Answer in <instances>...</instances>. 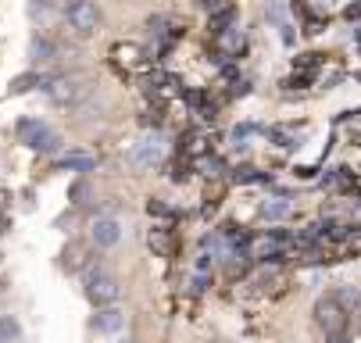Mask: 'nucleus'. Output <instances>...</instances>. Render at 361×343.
I'll return each mask as SVG.
<instances>
[{
    "label": "nucleus",
    "instance_id": "1",
    "mask_svg": "<svg viewBox=\"0 0 361 343\" xmlns=\"http://www.w3.org/2000/svg\"><path fill=\"white\" fill-rule=\"evenodd\" d=\"M315 322H318V329H322L326 336H340L347 326V308L340 304V300L329 293V297H318L315 300Z\"/></svg>",
    "mask_w": 361,
    "mask_h": 343
},
{
    "label": "nucleus",
    "instance_id": "2",
    "mask_svg": "<svg viewBox=\"0 0 361 343\" xmlns=\"http://www.w3.org/2000/svg\"><path fill=\"white\" fill-rule=\"evenodd\" d=\"M65 15H68L72 29H75L79 36H90V33H97V29H100V11H97L93 0H72Z\"/></svg>",
    "mask_w": 361,
    "mask_h": 343
},
{
    "label": "nucleus",
    "instance_id": "3",
    "mask_svg": "<svg viewBox=\"0 0 361 343\" xmlns=\"http://www.w3.org/2000/svg\"><path fill=\"white\" fill-rule=\"evenodd\" d=\"M118 293H122V286H118V279H115L111 272H97V275H90V283H86V297L93 300L97 308L115 304Z\"/></svg>",
    "mask_w": 361,
    "mask_h": 343
},
{
    "label": "nucleus",
    "instance_id": "4",
    "mask_svg": "<svg viewBox=\"0 0 361 343\" xmlns=\"http://www.w3.org/2000/svg\"><path fill=\"white\" fill-rule=\"evenodd\" d=\"M47 97L54 104H75L79 97H86L90 93V86L82 82V79H68V75H61V79H47Z\"/></svg>",
    "mask_w": 361,
    "mask_h": 343
},
{
    "label": "nucleus",
    "instance_id": "5",
    "mask_svg": "<svg viewBox=\"0 0 361 343\" xmlns=\"http://www.w3.org/2000/svg\"><path fill=\"white\" fill-rule=\"evenodd\" d=\"M165 158V140L154 133V136H143L140 143H133V150H129V161L136 165V168H154L158 161Z\"/></svg>",
    "mask_w": 361,
    "mask_h": 343
},
{
    "label": "nucleus",
    "instance_id": "6",
    "mask_svg": "<svg viewBox=\"0 0 361 343\" xmlns=\"http://www.w3.org/2000/svg\"><path fill=\"white\" fill-rule=\"evenodd\" d=\"M90 326H93V333H100V336H115V333L125 329V311L115 308V304H108V308H100V311L93 315Z\"/></svg>",
    "mask_w": 361,
    "mask_h": 343
},
{
    "label": "nucleus",
    "instance_id": "7",
    "mask_svg": "<svg viewBox=\"0 0 361 343\" xmlns=\"http://www.w3.org/2000/svg\"><path fill=\"white\" fill-rule=\"evenodd\" d=\"M90 240H93V247H115L122 240V225L115 219H97L90 225Z\"/></svg>",
    "mask_w": 361,
    "mask_h": 343
},
{
    "label": "nucleus",
    "instance_id": "8",
    "mask_svg": "<svg viewBox=\"0 0 361 343\" xmlns=\"http://www.w3.org/2000/svg\"><path fill=\"white\" fill-rule=\"evenodd\" d=\"M243 39H247V36H243L240 26H225V29H219V50L232 57V54L243 50Z\"/></svg>",
    "mask_w": 361,
    "mask_h": 343
},
{
    "label": "nucleus",
    "instance_id": "9",
    "mask_svg": "<svg viewBox=\"0 0 361 343\" xmlns=\"http://www.w3.org/2000/svg\"><path fill=\"white\" fill-rule=\"evenodd\" d=\"M57 168H61V172H93V168H97V158L72 150V154H65V158L57 161Z\"/></svg>",
    "mask_w": 361,
    "mask_h": 343
},
{
    "label": "nucleus",
    "instance_id": "10",
    "mask_svg": "<svg viewBox=\"0 0 361 343\" xmlns=\"http://www.w3.org/2000/svg\"><path fill=\"white\" fill-rule=\"evenodd\" d=\"M290 211H293V204H290L286 197H275V201H265V204H261V214H265L268 222H283Z\"/></svg>",
    "mask_w": 361,
    "mask_h": 343
},
{
    "label": "nucleus",
    "instance_id": "11",
    "mask_svg": "<svg viewBox=\"0 0 361 343\" xmlns=\"http://www.w3.org/2000/svg\"><path fill=\"white\" fill-rule=\"evenodd\" d=\"M44 129H47V125L39 122V118H22V122H18V140H22L26 147H33V143H36V136L44 133Z\"/></svg>",
    "mask_w": 361,
    "mask_h": 343
},
{
    "label": "nucleus",
    "instance_id": "12",
    "mask_svg": "<svg viewBox=\"0 0 361 343\" xmlns=\"http://www.w3.org/2000/svg\"><path fill=\"white\" fill-rule=\"evenodd\" d=\"M57 147H61V136H57V133H54V129L47 125V129H44V133H39V136H36V143H33L29 150H36V154H54V150H57Z\"/></svg>",
    "mask_w": 361,
    "mask_h": 343
},
{
    "label": "nucleus",
    "instance_id": "13",
    "mask_svg": "<svg viewBox=\"0 0 361 343\" xmlns=\"http://www.w3.org/2000/svg\"><path fill=\"white\" fill-rule=\"evenodd\" d=\"M33 86H47V79L39 75V72H26V75L11 79V93H29Z\"/></svg>",
    "mask_w": 361,
    "mask_h": 343
},
{
    "label": "nucleus",
    "instance_id": "14",
    "mask_svg": "<svg viewBox=\"0 0 361 343\" xmlns=\"http://www.w3.org/2000/svg\"><path fill=\"white\" fill-rule=\"evenodd\" d=\"M22 336V326H18L15 315H0V343H11Z\"/></svg>",
    "mask_w": 361,
    "mask_h": 343
},
{
    "label": "nucleus",
    "instance_id": "15",
    "mask_svg": "<svg viewBox=\"0 0 361 343\" xmlns=\"http://www.w3.org/2000/svg\"><path fill=\"white\" fill-rule=\"evenodd\" d=\"M29 57L33 61H50L54 57V43L50 39H33L29 43Z\"/></svg>",
    "mask_w": 361,
    "mask_h": 343
},
{
    "label": "nucleus",
    "instance_id": "16",
    "mask_svg": "<svg viewBox=\"0 0 361 343\" xmlns=\"http://www.w3.org/2000/svg\"><path fill=\"white\" fill-rule=\"evenodd\" d=\"M333 297H336L344 308H358V304H361V293H358V286H340Z\"/></svg>",
    "mask_w": 361,
    "mask_h": 343
},
{
    "label": "nucleus",
    "instance_id": "17",
    "mask_svg": "<svg viewBox=\"0 0 361 343\" xmlns=\"http://www.w3.org/2000/svg\"><path fill=\"white\" fill-rule=\"evenodd\" d=\"M272 140L279 147H301V133H293V129H272Z\"/></svg>",
    "mask_w": 361,
    "mask_h": 343
},
{
    "label": "nucleus",
    "instance_id": "18",
    "mask_svg": "<svg viewBox=\"0 0 361 343\" xmlns=\"http://www.w3.org/2000/svg\"><path fill=\"white\" fill-rule=\"evenodd\" d=\"M82 265H86V250H82V247L65 250V268H68V272H79Z\"/></svg>",
    "mask_w": 361,
    "mask_h": 343
},
{
    "label": "nucleus",
    "instance_id": "19",
    "mask_svg": "<svg viewBox=\"0 0 361 343\" xmlns=\"http://www.w3.org/2000/svg\"><path fill=\"white\" fill-rule=\"evenodd\" d=\"M250 136H258V125H237V129H232V143H237V147H247Z\"/></svg>",
    "mask_w": 361,
    "mask_h": 343
},
{
    "label": "nucleus",
    "instance_id": "20",
    "mask_svg": "<svg viewBox=\"0 0 361 343\" xmlns=\"http://www.w3.org/2000/svg\"><path fill=\"white\" fill-rule=\"evenodd\" d=\"M232 179H237V183H261L265 176H258L254 168H237V172H232Z\"/></svg>",
    "mask_w": 361,
    "mask_h": 343
},
{
    "label": "nucleus",
    "instance_id": "21",
    "mask_svg": "<svg viewBox=\"0 0 361 343\" xmlns=\"http://www.w3.org/2000/svg\"><path fill=\"white\" fill-rule=\"evenodd\" d=\"M136 54H140V47H136V43H125V47H115V57H118V61H136Z\"/></svg>",
    "mask_w": 361,
    "mask_h": 343
},
{
    "label": "nucleus",
    "instance_id": "22",
    "mask_svg": "<svg viewBox=\"0 0 361 343\" xmlns=\"http://www.w3.org/2000/svg\"><path fill=\"white\" fill-rule=\"evenodd\" d=\"M308 82H311V75H308V72H301V75H290L283 86H286V90H301V86H308Z\"/></svg>",
    "mask_w": 361,
    "mask_h": 343
},
{
    "label": "nucleus",
    "instance_id": "23",
    "mask_svg": "<svg viewBox=\"0 0 361 343\" xmlns=\"http://www.w3.org/2000/svg\"><path fill=\"white\" fill-rule=\"evenodd\" d=\"M86 193H90V189H86V183H75V186H72V204H86V201H82Z\"/></svg>",
    "mask_w": 361,
    "mask_h": 343
},
{
    "label": "nucleus",
    "instance_id": "24",
    "mask_svg": "<svg viewBox=\"0 0 361 343\" xmlns=\"http://www.w3.org/2000/svg\"><path fill=\"white\" fill-rule=\"evenodd\" d=\"M318 61H322V54H304V57H297V64H301L304 72H308V68H315Z\"/></svg>",
    "mask_w": 361,
    "mask_h": 343
},
{
    "label": "nucleus",
    "instance_id": "25",
    "mask_svg": "<svg viewBox=\"0 0 361 343\" xmlns=\"http://www.w3.org/2000/svg\"><path fill=\"white\" fill-rule=\"evenodd\" d=\"M8 201H11V197H8V189H0V211L8 207Z\"/></svg>",
    "mask_w": 361,
    "mask_h": 343
},
{
    "label": "nucleus",
    "instance_id": "26",
    "mask_svg": "<svg viewBox=\"0 0 361 343\" xmlns=\"http://www.w3.org/2000/svg\"><path fill=\"white\" fill-rule=\"evenodd\" d=\"M333 343H347V340H344V336H333Z\"/></svg>",
    "mask_w": 361,
    "mask_h": 343
},
{
    "label": "nucleus",
    "instance_id": "27",
    "mask_svg": "<svg viewBox=\"0 0 361 343\" xmlns=\"http://www.w3.org/2000/svg\"><path fill=\"white\" fill-rule=\"evenodd\" d=\"M358 43H361V29H358Z\"/></svg>",
    "mask_w": 361,
    "mask_h": 343
},
{
    "label": "nucleus",
    "instance_id": "28",
    "mask_svg": "<svg viewBox=\"0 0 361 343\" xmlns=\"http://www.w3.org/2000/svg\"><path fill=\"white\" fill-rule=\"evenodd\" d=\"M125 343H133V340H125Z\"/></svg>",
    "mask_w": 361,
    "mask_h": 343
}]
</instances>
